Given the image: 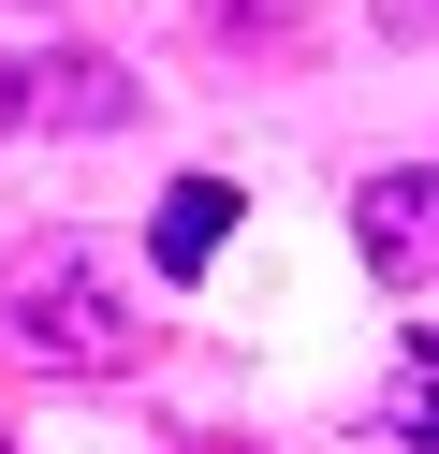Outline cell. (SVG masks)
I'll return each mask as SVG.
<instances>
[{
    "instance_id": "1",
    "label": "cell",
    "mask_w": 439,
    "mask_h": 454,
    "mask_svg": "<svg viewBox=\"0 0 439 454\" xmlns=\"http://www.w3.org/2000/svg\"><path fill=\"white\" fill-rule=\"evenodd\" d=\"M0 352H29L44 381H117V366L161 352V323H146V264H117L103 235H29L0 249Z\"/></svg>"
},
{
    "instance_id": "2",
    "label": "cell",
    "mask_w": 439,
    "mask_h": 454,
    "mask_svg": "<svg viewBox=\"0 0 439 454\" xmlns=\"http://www.w3.org/2000/svg\"><path fill=\"white\" fill-rule=\"evenodd\" d=\"M146 89L103 59V44H15L0 59V132H132Z\"/></svg>"
},
{
    "instance_id": "3",
    "label": "cell",
    "mask_w": 439,
    "mask_h": 454,
    "mask_svg": "<svg viewBox=\"0 0 439 454\" xmlns=\"http://www.w3.org/2000/svg\"><path fill=\"white\" fill-rule=\"evenodd\" d=\"M351 249L380 264V294H425L439 278V161H380L351 191Z\"/></svg>"
},
{
    "instance_id": "4",
    "label": "cell",
    "mask_w": 439,
    "mask_h": 454,
    "mask_svg": "<svg viewBox=\"0 0 439 454\" xmlns=\"http://www.w3.org/2000/svg\"><path fill=\"white\" fill-rule=\"evenodd\" d=\"M220 235H234V176H176L161 220H146V278H205Z\"/></svg>"
},
{
    "instance_id": "5",
    "label": "cell",
    "mask_w": 439,
    "mask_h": 454,
    "mask_svg": "<svg viewBox=\"0 0 439 454\" xmlns=\"http://www.w3.org/2000/svg\"><path fill=\"white\" fill-rule=\"evenodd\" d=\"M380 440H396V454H439V337H410V395L380 411Z\"/></svg>"
},
{
    "instance_id": "6",
    "label": "cell",
    "mask_w": 439,
    "mask_h": 454,
    "mask_svg": "<svg viewBox=\"0 0 439 454\" xmlns=\"http://www.w3.org/2000/svg\"><path fill=\"white\" fill-rule=\"evenodd\" d=\"M191 15H205V30H220V44H249V30H278L293 0H191Z\"/></svg>"
},
{
    "instance_id": "7",
    "label": "cell",
    "mask_w": 439,
    "mask_h": 454,
    "mask_svg": "<svg viewBox=\"0 0 439 454\" xmlns=\"http://www.w3.org/2000/svg\"><path fill=\"white\" fill-rule=\"evenodd\" d=\"M380 15V44H439V0H366Z\"/></svg>"
},
{
    "instance_id": "8",
    "label": "cell",
    "mask_w": 439,
    "mask_h": 454,
    "mask_svg": "<svg viewBox=\"0 0 439 454\" xmlns=\"http://www.w3.org/2000/svg\"><path fill=\"white\" fill-rule=\"evenodd\" d=\"M0 454H15V440H0Z\"/></svg>"
}]
</instances>
